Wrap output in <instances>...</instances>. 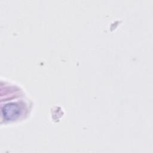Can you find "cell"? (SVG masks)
<instances>
[{"label": "cell", "mask_w": 153, "mask_h": 153, "mask_svg": "<svg viewBox=\"0 0 153 153\" xmlns=\"http://www.w3.org/2000/svg\"><path fill=\"white\" fill-rule=\"evenodd\" d=\"M2 115L5 120H14L17 119L22 112L20 105L16 103H9L2 108Z\"/></svg>", "instance_id": "6da1fadb"}]
</instances>
